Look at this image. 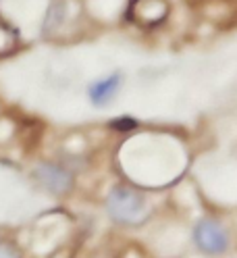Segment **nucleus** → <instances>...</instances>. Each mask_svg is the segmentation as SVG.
Returning <instances> with one entry per match:
<instances>
[{
  "mask_svg": "<svg viewBox=\"0 0 237 258\" xmlns=\"http://www.w3.org/2000/svg\"><path fill=\"white\" fill-rule=\"evenodd\" d=\"M0 258H19V252L9 244H0Z\"/></svg>",
  "mask_w": 237,
  "mask_h": 258,
  "instance_id": "7",
  "label": "nucleus"
},
{
  "mask_svg": "<svg viewBox=\"0 0 237 258\" xmlns=\"http://www.w3.org/2000/svg\"><path fill=\"white\" fill-rule=\"evenodd\" d=\"M34 179L46 189L54 194V196H62V194L71 191L73 187V173L56 163H40L34 169Z\"/></svg>",
  "mask_w": 237,
  "mask_h": 258,
  "instance_id": "3",
  "label": "nucleus"
},
{
  "mask_svg": "<svg viewBox=\"0 0 237 258\" xmlns=\"http://www.w3.org/2000/svg\"><path fill=\"white\" fill-rule=\"evenodd\" d=\"M121 84H123V79L119 73H110L106 77H100L96 79L94 84H90L88 88V98L94 106H108L110 102H113L117 98V94L121 90Z\"/></svg>",
  "mask_w": 237,
  "mask_h": 258,
  "instance_id": "5",
  "label": "nucleus"
},
{
  "mask_svg": "<svg viewBox=\"0 0 237 258\" xmlns=\"http://www.w3.org/2000/svg\"><path fill=\"white\" fill-rule=\"evenodd\" d=\"M104 206L108 217L119 225H141L150 215L146 196L129 183H119L110 187Z\"/></svg>",
  "mask_w": 237,
  "mask_h": 258,
  "instance_id": "1",
  "label": "nucleus"
},
{
  "mask_svg": "<svg viewBox=\"0 0 237 258\" xmlns=\"http://www.w3.org/2000/svg\"><path fill=\"white\" fill-rule=\"evenodd\" d=\"M194 244L200 252L208 256H218L229 250V231L218 219L204 217L194 225Z\"/></svg>",
  "mask_w": 237,
  "mask_h": 258,
  "instance_id": "2",
  "label": "nucleus"
},
{
  "mask_svg": "<svg viewBox=\"0 0 237 258\" xmlns=\"http://www.w3.org/2000/svg\"><path fill=\"white\" fill-rule=\"evenodd\" d=\"M169 13L167 0H133L129 7L131 19H135L139 25L154 27L158 25Z\"/></svg>",
  "mask_w": 237,
  "mask_h": 258,
  "instance_id": "4",
  "label": "nucleus"
},
{
  "mask_svg": "<svg viewBox=\"0 0 237 258\" xmlns=\"http://www.w3.org/2000/svg\"><path fill=\"white\" fill-rule=\"evenodd\" d=\"M110 127H113L115 132L125 134V132H133V129H137V123L131 117H119V119H115L113 123H110Z\"/></svg>",
  "mask_w": 237,
  "mask_h": 258,
  "instance_id": "6",
  "label": "nucleus"
}]
</instances>
